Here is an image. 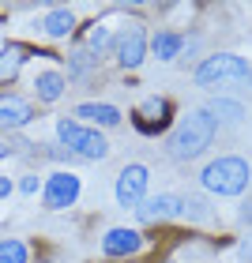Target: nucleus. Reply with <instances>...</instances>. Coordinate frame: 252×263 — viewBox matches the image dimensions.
Listing matches in <instances>:
<instances>
[{
	"mask_svg": "<svg viewBox=\"0 0 252 263\" xmlns=\"http://www.w3.org/2000/svg\"><path fill=\"white\" fill-rule=\"evenodd\" d=\"M214 117L207 109H192L181 124L173 128V136H170V154L177 162H192V158H200L203 151L211 147V139H214Z\"/></svg>",
	"mask_w": 252,
	"mask_h": 263,
	"instance_id": "f257e3e1",
	"label": "nucleus"
},
{
	"mask_svg": "<svg viewBox=\"0 0 252 263\" xmlns=\"http://www.w3.org/2000/svg\"><path fill=\"white\" fill-rule=\"evenodd\" d=\"M57 139H61L68 147V154H76V158H87V162L110 158V139H105L98 128L79 124L76 117H61V121H57Z\"/></svg>",
	"mask_w": 252,
	"mask_h": 263,
	"instance_id": "f03ea898",
	"label": "nucleus"
},
{
	"mask_svg": "<svg viewBox=\"0 0 252 263\" xmlns=\"http://www.w3.org/2000/svg\"><path fill=\"white\" fill-rule=\"evenodd\" d=\"M248 177H252L248 162L237 158V154H226V158H214L207 170L200 173V181L214 196H241L245 188H248Z\"/></svg>",
	"mask_w": 252,
	"mask_h": 263,
	"instance_id": "7ed1b4c3",
	"label": "nucleus"
},
{
	"mask_svg": "<svg viewBox=\"0 0 252 263\" xmlns=\"http://www.w3.org/2000/svg\"><path fill=\"white\" fill-rule=\"evenodd\" d=\"M196 83L200 87H252V68L233 53H219V57H207L200 68H196Z\"/></svg>",
	"mask_w": 252,
	"mask_h": 263,
	"instance_id": "20e7f679",
	"label": "nucleus"
},
{
	"mask_svg": "<svg viewBox=\"0 0 252 263\" xmlns=\"http://www.w3.org/2000/svg\"><path fill=\"white\" fill-rule=\"evenodd\" d=\"M79 177L71 173V170H57L45 177V188H42V203H45V211H68V207H76V199H79Z\"/></svg>",
	"mask_w": 252,
	"mask_h": 263,
	"instance_id": "39448f33",
	"label": "nucleus"
},
{
	"mask_svg": "<svg viewBox=\"0 0 252 263\" xmlns=\"http://www.w3.org/2000/svg\"><path fill=\"white\" fill-rule=\"evenodd\" d=\"M113 57L121 68H139L143 57H147V34H143L139 23H128L113 34Z\"/></svg>",
	"mask_w": 252,
	"mask_h": 263,
	"instance_id": "423d86ee",
	"label": "nucleus"
},
{
	"mask_svg": "<svg viewBox=\"0 0 252 263\" xmlns=\"http://www.w3.org/2000/svg\"><path fill=\"white\" fill-rule=\"evenodd\" d=\"M147 181H151L147 165H139V162L124 165V170L117 173V203H121V207H132V211H136L139 203L147 199Z\"/></svg>",
	"mask_w": 252,
	"mask_h": 263,
	"instance_id": "0eeeda50",
	"label": "nucleus"
},
{
	"mask_svg": "<svg viewBox=\"0 0 252 263\" xmlns=\"http://www.w3.org/2000/svg\"><path fill=\"white\" fill-rule=\"evenodd\" d=\"M177 214H185V199L173 196V192L151 196V199H143L136 207V218L139 222H166V218H177Z\"/></svg>",
	"mask_w": 252,
	"mask_h": 263,
	"instance_id": "6e6552de",
	"label": "nucleus"
},
{
	"mask_svg": "<svg viewBox=\"0 0 252 263\" xmlns=\"http://www.w3.org/2000/svg\"><path fill=\"white\" fill-rule=\"evenodd\" d=\"M170 113H173V105L166 98H147L136 109V128L147 132V136H158V132L170 128Z\"/></svg>",
	"mask_w": 252,
	"mask_h": 263,
	"instance_id": "1a4fd4ad",
	"label": "nucleus"
},
{
	"mask_svg": "<svg viewBox=\"0 0 252 263\" xmlns=\"http://www.w3.org/2000/svg\"><path fill=\"white\" fill-rule=\"evenodd\" d=\"M34 121V105L19 94H0V132H15V128H27Z\"/></svg>",
	"mask_w": 252,
	"mask_h": 263,
	"instance_id": "9d476101",
	"label": "nucleus"
},
{
	"mask_svg": "<svg viewBox=\"0 0 252 263\" xmlns=\"http://www.w3.org/2000/svg\"><path fill=\"white\" fill-rule=\"evenodd\" d=\"M143 248V233L139 230H124V226H117V230H110L102 237V256L110 259H124L132 252H139Z\"/></svg>",
	"mask_w": 252,
	"mask_h": 263,
	"instance_id": "9b49d317",
	"label": "nucleus"
},
{
	"mask_svg": "<svg viewBox=\"0 0 252 263\" xmlns=\"http://www.w3.org/2000/svg\"><path fill=\"white\" fill-rule=\"evenodd\" d=\"M76 121L87 128H117L121 124V109L110 102H83L76 109Z\"/></svg>",
	"mask_w": 252,
	"mask_h": 263,
	"instance_id": "f8f14e48",
	"label": "nucleus"
},
{
	"mask_svg": "<svg viewBox=\"0 0 252 263\" xmlns=\"http://www.w3.org/2000/svg\"><path fill=\"white\" fill-rule=\"evenodd\" d=\"M71 30H76V15H71L68 8H53V11H45V19H42V34H45L49 42H64Z\"/></svg>",
	"mask_w": 252,
	"mask_h": 263,
	"instance_id": "ddd939ff",
	"label": "nucleus"
},
{
	"mask_svg": "<svg viewBox=\"0 0 252 263\" xmlns=\"http://www.w3.org/2000/svg\"><path fill=\"white\" fill-rule=\"evenodd\" d=\"M64 87H68V79H64L57 68L38 71V76H34V94H38V102H57V98L64 94Z\"/></svg>",
	"mask_w": 252,
	"mask_h": 263,
	"instance_id": "4468645a",
	"label": "nucleus"
},
{
	"mask_svg": "<svg viewBox=\"0 0 252 263\" xmlns=\"http://www.w3.org/2000/svg\"><path fill=\"white\" fill-rule=\"evenodd\" d=\"M27 53L30 49H23V45H4V49H0V83H11V79L19 76Z\"/></svg>",
	"mask_w": 252,
	"mask_h": 263,
	"instance_id": "2eb2a0df",
	"label": "nucleus"
},
{
	"mask_svg": "<svg viewBox=\"0 0 252 263\" xmlns=\"http://www.w3.org/2000/svg\"><path fill=\"white\" fill-rule=\"evenodd\" d=\"M181 38L177 34H170V30H162V34H154V42H151V49H154V57L158 61H177V53H181Z\"/></svg>",
	"mask_w": 252,
	"mask_h": 263,
	"instance_id": "dca6fc26",
	"label": "nucleus"
},
{
	"mask_svg": "<svg viewBox=\"0 0 252 263\" xmlns=\"http://www.w3.org/2000/svg\"><path fill=\"white\" fill-rule=\"evenodd\" d=\"M0 263H30V248L19 237H4L0 241Z\"/></svg>",
	"mask_w": 252,
	"mask_h": 263,
	"instance_id": "f3484780",
	"label": "nucleus"
},
{
	"mask_svg": "<svg viewBox=\"0 0 252 263\" xmlns=\"http://www.w3.org/2000/svg\"><path fill=\"white\" fill-rule=\"evenodd\" d=\"M207 113L214 117V124H219V117H222V121H230V124L245 121V109H241L237 102H230V98H214V102L207 105Z\"/></svg>",
	"mask_w": 252,
	"mask_h": 263,
	"instance_id": "a211bd4d",
	"label": "nucleus"
},
{
	"mask_svg": "<svg viewBox=\"0 0 252 263\" xmlns=\"http://www.w3.org/2000/svg\"><path fill=\"white\" fill-rule=\"evenodd\" d=\"M94 64H98V57H94L91 49H76L68 57V71H71V76H87Z\"/></svg>",
	"mask_w": 252,
	"mask_h": 263,
	"instance_id": "6ab92c4d",
	"label": "nucleus"
},
{
	"mask_svg": "<svg viewBox=\"0 0 252 263\" xmlns=\"http://www.w3.org/2000/svg\"><path fill=\"white\" fill-rule=\"evenodd\" d=\"M105 45H113V34L105 30V27H94V30L87 34V49H91L94 57H102V53H105Z\"/></svg>",
	"mask_w": 252,
	"mask_h": 263,
	"instance_id": "aec40b11",
	"label": "nucleus"
},
{
	"mask_svg": "<svg viewBox=\"0 0 252 263\" xmlns=\"http://www.w3.org/2000/svg\"><path fill=\"white\" fill-rule=\"evenodd\" d=\"M19 188H23V192H38V177H34V173H27V177H23V181H19Z\"/></svg>",
	"mask_w": 252,
	"mask_h": 263,
	"instance_id": "412c9836",
	"label": "nucleus"
},
{
	"mask_svg": "<svg viewBox=\"0 0 252 263\" xmlns=\"http://www.w3.org/2000/svg\"><path fill=\"white\" fill-rule=\"evenodd\" d=\"M241 222H252V199L241 203Z\"/></svg>",
	"mask_w": 252,
	"mask_h": 263,
	"instance_id": "4be33fe9",
	"label": "nucleus"
},
{
	"mask_svg": "<svg viewBox=\"0 0 252 263\" xmlns=\"http://www.w3.org/2000/svg\"><path fill=\"white\" fill-rule=\"evenodd\" d=\"M11 196V181H8V177H0V199H8Z\"/></svg>",
	"mask_w": 252,
	"mask_h": 263,
	"instance_id": "5701e85b",
	"label": "nucleus"
},
{
	"mask_svg": "<svg viewBox=\"0 0 252 263\" xmlns=\"http://www.w3.org/2000/svg\"><path fill=\"white\" fill-rule=\"evenodd\" d=\"M241 259L252 263V237H248V241H241Z\"/></svg>",
	"mask_w": 252,
	"mask_h": 263,
	"instance_id": "b1692460",
	"label": "nucleus"
},
{
	"mask_svg": "<svg viewBox=\"0 0 252 263\" xmlns=\"http://www.w3.org/2000/svg\"><path fill=\"white\" fill-rule=\"evenodd\" d=\"M8 154H11V147H8V143H0V162H4Z\"/></svg>",
	"mask_w": 252,
	"mask_h": 263,
	"instance_id": "393cba45",
	"label": "nucleus"
}]
</instances>
